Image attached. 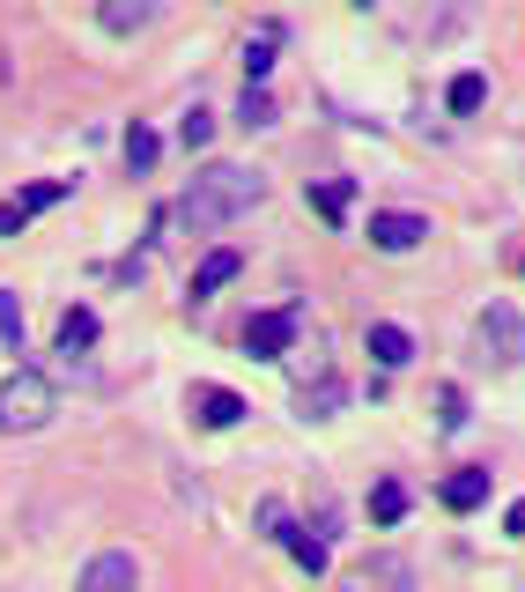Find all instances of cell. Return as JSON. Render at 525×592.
Listing matches in <instances>:
<instances>
[{
  "instance_id": "21",
  "label": "cell",
  "mask_w": 525,
  "mask_h": 592,
  "mask_svg": "<svg viewBox=\"0 0 525 592\" xmlns=\"http://www.w3.org/2000/svg\"><path fill=\"white\" fill-rule=\"evenodd\" d=\"M237 126H251V134H259V126H275V97H267V89H245V104H237Z\"/></svg>"
},
{
  "instance_id": "20",
  "label": "cell",
  "mask_w": 525,
  "mask_h": 592,
  "mask_svg": "<svg viewBox=\"0 0 525 592\" xmlns=\"http://www.w3.org/2000/svg\"><path fill=\"white\" fill-rule=\"evenodd\" d=\"M289 533H297V526H289V504L267 496V504H259V541H289Z\"/></svg>"
},
{
  "instance_id": "16",
  "label": "cell",
  "mask_w": 525,
  "mask_h": 592,
  "mask_svg": "<svg viewBox=\"0 0 525 592\" xmlns=\"http://www.w3.org/2000/svg\"><path fill=\"white\" fill-rule=\"evenodd\" d=\"M311 208H319L325 222H341L355 208V178H325V186H311Z\"/></svg>"
},
{
  "instance_id": "1",
  "label": "cell",
  "mask_w": 525,
  "mask_h": 592,
  "mask_svg": "<svg viewBox=\"0 0 525 592\" xmlns=\"http://www.w3.org/2000/svg\"><path fill=\"white\" fill-rule=\"evenodd\" d=\"M267 200V178L245 171V163H207L193 186H185V200H178V215H185V230H223V222H237L245 208H259Z\"/></svg>"
},
{
  "instance_id": "23",
  "label": "cell",
  "mask_w": 525,
  "mask_h": 592,
  "mask_svg": "<svg viewBox=\"0 0 525 592\" xmlns=\"http://www.w3.org/2000/svg\"><path fill=\"white\" fill-rule=\"evenodd\" d=\"M341 400H349V385H341V378H325L319 393H297V408H303V415H325V408H341Z\"/></svg>"
},
{
  "instance_id": "18",
  "label": "cell",
  "mask_w": 525,
  "mask_h": 592,
  "mask_svg": "<svg viewBox=\"0 0 525 592\" xmlns=\"http://www.w3.org/2000/svg\"><path fill=\"white\" fill-rule=\"evenodd\" d=\"M400 518H407V489L400 482H377L371 489V526H400Z\"/></svg>"
},
{
  "instance_id": "19",
  "label": "cell",
  "mask_w": 525,
  "mask_h": 592,
  "mask_svg": "<svg viewBox=\"0 0 525 592\" xmlns=\"http://www.w3.org/2000/svg\"><path fill=\"white\" fill-rule=\"evenodd\" d=\"M156 156H163V141H156L149 126H126V163L133 171H156Z\"/></svg>"
},
{
  "instance_id": "13",
  "label": "cell",
  "mask_w": 525,
  "mask_h": 592,
  "mask_svg": "<svg viewBox=\"0 0 525 592\" xmlns=\"http://www.w3.org/2000/svg\"><path fill=\"white\" fill-rule=\"evenodd\" d=\"M444 104H451V112H459V119H474L481 104H489V74H474V67H467V74H451Z\"/></svg>"
},
{
  "instance_id": "17",
  "label": "cell",
  "mask_w": 525,
  "mask_h": 592,
  "mask_svg": "<svg viewBox=\"0 0 525 592\" xmlns=\"http://www.w3.org/2000/svg\"><path fill=\"white\" fill-rule=\"evenodd\" d=\"M149 23H156L149 0H111V8H104V30H111V38H126V30H149Z\"/></svg>"
},
{
  "instance_id": "27",
  "label": "cell",
  "mask_w": 525,
  "mask_h": 592,
  "mask_svg": "<svg viewBox=\"0 0 525 592\" xmlns=\"http://www.w3.org/2000/svg\"><path fill=\"white\" fill-rule=\"evenodd\" d=\"M503 533H511V541H525V496L511 504V511H503Z\"/></svg>"
},
{
  "instance_id": "15",
  "label": "cell",
  "mask_w": 525,
  "mask_h": 592,
  "mask_svg": "<svg viewBox=\"0 0 525 592\" xmlns=\"http://www.w3.org/2000/svg\"><path fill=\"white\" fill-rule=\"evenodd\" d=\"M363 341H371V356H377V363H385V370H400L407 356H415V341H407L400 326H385V319H377L371 334H363Z\"/></svg>"
},
{
  "instance_id": "26",
  "label": "cell",
  "mask_w": 525,
  "mask_h": 592,
  "mask_svg": "<svg viewBox=\"0 0 525 592\" xmlns=\"http://www.w3.org/2000/svg\"><path fill=\"white\" fill-rule=\"evenodd\" d=\"M437 422H444V430H459V422H467V393H459V385H444V393H437Z\"/></svg>"
},
{
  "instance_id": "25",
  "label": "cell",
  "mask_w": 525,
  "mask_h": 592,
  "mask_svg": "<svg viewBox=\"0 0 525 592\" xmlns=\"http://www.w3.org/2000/svg\"><path fill=\"white\" fill-rule=\"evenodd\" d=\"M0 341H23V304H15V289H0Z\"/></svg>"
},
{
  "instance_id": "10",
  "label": "cell",
  "mask_w": 525,
  "mask_h": 592,
  "mask_svg": "<svg viewBox=\"0 0 525 592\" xmlns=\"http://www.w3.org/2000/svg\"><path fill=\"white\" fill-rule=\"evenodd\" d=\"M275 45H281V23H259L245 38V89H259V82L275 74Z\"/></svg>"
},
{
  "instance_id": "24",
  "label": "cell",
  "mask_w": 525,
  "mask_h": 592,
  "mask_svg": "<svg viewBox=\"0 0 525 592\" xmlns=\"http://www.w3.org/2000/svg\"><path fill=\"white\" fill-rule=\"evenodd\" d=\"M289 556H297V563L311 570V578L325 570V541H319V533H289Z\"/></svg>"
},
{
  "instance_id": "9",
  "label": "cell",
  "mask_w": 525,
  "mask_h": 592,
  "mask_svg": "<svg viewBox=\"0 0 525 592\" xmlns=\"http://www.w3.org/2000/svg\"><path fill=\"white\" fill-rule=\"evenodd\" d=\"M422 237H429L422 215H371V245L377 252H415Z\"/></svg>"
},
{
  "instance_id": "12",
  "label": "cell",
  "mask_w": 525,
  "mask_h": 592,
  "mask_svg": "<svg viewBox=\"0 0 525 592\" xmlns=\"http://www.w3.org/2000/svg\"><path fill=\"white\" fill-rule=\"evenodd\" d=\"M82 348H97V311L89 304L60 311V356H82Z\"/></svg>"
},
{
  "instance_id": "22",
  "label": "cell",
  "mask_w": 525,
  "mask_h": 592,
  "mask_svg": "<svg viewBox=\"0 0 525 592\" xmlns=\"http://www.w3.org/2000/svg\"><path fill=\"white\" fill-rule=\"evenodd\" d=\"M178 141H185V148H207V141H215V119H207L201 104H193V112L178 119Z\"/></svg>"
},
{
  "instance_id": "7",
  "label": "cell",
  "mask_w": 525,
  "mask_h": 592,
  "mask_svg": "<svg viewBox=\"0 0 525 592\" xmlns=\"http://www.w3.org/2000/svg\"><path fill=\"white\" fill-rule=\"evenodd\" d=\"M185 408H193V422H201V430H229V422L251 415V408L229 393V385H193V393H185Z\"/></svg>"
},
{
  "instance_id": "2",
  "label": "cell",
  "mask_w": 525,
  "mask_h": 592,
  "mask_svg": "<svg viewBox=\"0 0 525 592\" xmlns=\"http://www.w3.org/2000/svg\"><path fill=\"white\" fill-rule=\"evenodd\" d=\"M60 393H52L45 370H15L8 385H0V430H45Z\"/></svg>"
},
{
  "instance_id": "14",
  "label": "cell",
  "mask_w": 525,
  "mask_h": 592,
  "mask_svg": "<svg viewBox=\"0 0 525 592\" xmlns=\"http://www.w3.org/2000/svg\"><path fill=\"white\" fill-rule=\"evenodd\" d=\"M60 200H67V178H38V186H23V193L8 200V208H15V215H45V208H60Z\"/></svg>"
},
{
  "instance_id": "28",
  "label": "cell",
  "mask_w": 525,
  "mask_h": 592,
  "mask_svg": "<svg viewBox=\"0 0 525 592\" xmlns=\"http://www.w3.org/2000/svg\"><path fill=\"white\" fill-rule=\"evenodd\" d=\"M15 230H23V215H15V208L0 200V237H15Z\"/></svg>"
},
{
  "instance_id": "8",
  "label": "cell",
  "mask_w": 525,
  "mask_h": 592,
  "mask_svg": "<svg viewBox=\"0 0 525 592\" xmlns=\"http://www.w3.org/2000/svg\"><path fill=\"white\" fill-rule=\"evenodd\" d=\"M489 482H496V474L489 467H459V474H444V511H481V504H489Z\"/></svg>"
},
{
  "instance_id": "3",
  "label": "cell",
  "mask_w": 525,
  "mask_h": 592,
  "mask_svg": "<svg viewBox=\"0 0 525 592\" xmlns=\"http://www.w3.org/2000/svg\"><path fill=\"white\" fill-rule=\"evenodd\" d=\"M481 348H489L503 370L525 363V311L518 304H489V311H481Z\"/></svg>"
},
{
  "instance_id": "11",
  "label": "cell",
  "mask_w": 525,
  "mask_h": 592,
  "mask_svg": "<svg viewBox=\"0 0 525 592\" xmlns=\"http://www.w3.org/2000/svg\"><path fill=\"white\" fill-rule=\"evenodd\" d=\"M237 267H245V260H237V252H207V260H201V274H193V289H185V296H193V304H201V296H215V289H223V282H237Z\"/></svg>"
},
{
  "instance_id": "6",
  "label": "cell",
  "mask_w": 525,
  "mask_h": 592,
  "mask_svg": "<svg viewBox=\"0 0 525 592\" xmlns=\"http://www.w3.org/2000/svg\"><path fill=\"white\" fill-rule=\"evenodd\" d=\"M133 585H141V563H133L126 548H104L97 563L75 578V592H133Z\"/></svg>"
},
{
  "instance_id": "4",
  "label": "cell",
  "mask_w": 525,
  "mask_h": 592,
  "mask_svg": "<svg viewBox=\"0 0 525 592\" xmlns=\"http://www.w3.org/2000/svg\"><path fill=\"white\" fill-rule=\"evenodd\" d=\"M297 326H303L297 304H281V311H259V319L245 326V348L259 356V363H281V356H289V341H297Z\"/></svg>"
},
{
  "instance_id": "5",
  "label": "cell",
  "mask_w": 525,
  "mask_h": 592,
  "mask_svg": "<svg viewBox=\"0 0 525 592\" xmlns=\"http://www.w3.org/2000/svg\"><path fill=\"white\" fill-rule=\"evenodd\" d=\"M349 592H415V563H407V556H393V548H377L371 563L349 570Z\"/></svg>"
}]
</instances>
